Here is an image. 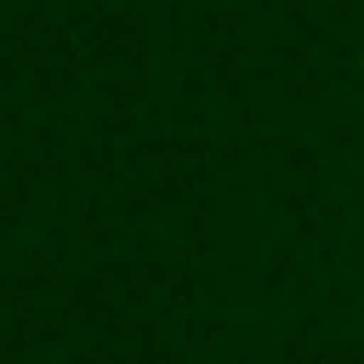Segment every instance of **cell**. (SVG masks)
<instances>
[]
</instances>
